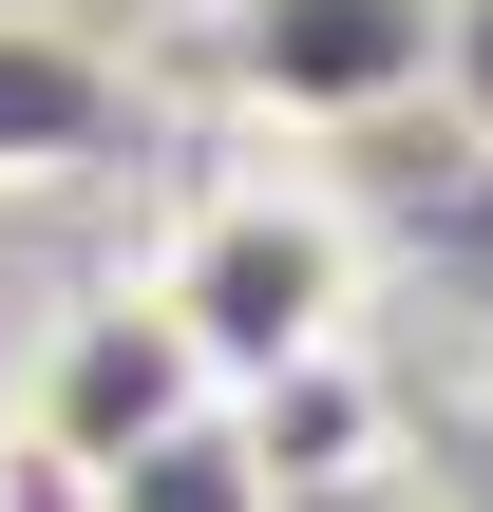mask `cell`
<instances>
[{
  "label": "cell",
  "instance_id": "1",
  "mask_svg": "<svg viewBox=\"0 0 493 512\" xmlns=\"http://www.w3.org/2000/svg\"><path fill=\"white\" fill-rule=\"evenodd\" d=\"M361 285H380V247H361V209L323 171H209L171 209V247H152V304L209 342L228 399L285 380V361H323V342H361Z\"/></svg>",
  "mask_w": 493,
  "mask_h": 512
},
{
  "label": "cell",
  "instance_id": "2",
  "mask_svg": "<svg viewBox=\"0 0 493 512\" xmlns=\"http://www.w3.org/2000/svg\"><path fill=\"white\" fill-rule=\"evenodd\" d=\"M228 380H209V342L152 304V285H95V304H57L38 323V361H19V475H114V456H152L171 418H209Z\"/></svg>",
  "mask_w": 493,
  "mask_h": 512
},
{
  "label": "cell",
  "instance_id": "3",
  "mask_svg": "<svg viewBox=\"0 0 493 512\" xmlns=\"http://www.w3.org/2000/svg\"><path fill=\"white\" fill-rule=\"evenodd\" d=\"M209 76L266 133H380L437 95V0H209Z\"/></svg>",
  "mask_w": 493,
  "mask_h": 512
},
{
  "label": "cell",
  "instance_id": "4",
  "mask_svg": "<svg viewBox=\"0 0 493 512\" xmlns=\"http://www.w3.org/2000/svg\"><path fill=\"white\" fill-rule=\"evenodd\" d=\"M133 133H152V95H133L76 19L0 0V190H76V171H114Z\"/></svg>",
  "mask_w": 493,
  "mask_h": 512
},
{
  "label": "cell",
  "instance_id": "5",
  "mask_svg": "<svg viewBox=\"0 0 493 512\" xmlns=\"http://www.w3.org/2000/svg\"><path fill=\"white\" fill-rule=\"evenodd\" d=\"M228 418H247V456H266V494H285V512L380 494V475H399V399H380V361H361V342H323V361L247 380Z\"/></svg>",
  "mask_w": 493,
  "mask_h": 512
},
{
  "label": "cell",
  "instance_id": "6",
  "mask_svg": "<svg viewBox=\"0 0 493 512\" xmlns=\"http://www.w3.org/2000/svg\"><path fill=\"white\" fill-rule=\"evenodd\" d=\"M76 512H285V494H266V456H247V418L209 399V418H171L152 456H114V475H95Z\"/></svg>",
  "mask_w": 493,
  "mask_h": 512
},
{
  "label": "cell",
  "instance_id": "7",
  "mask_svg": "<svg viewBox=\"0 0 493 512\" xmlns=\"http://www.w3.org/2000/svg\"><path fill=\"white\" fill-rule=\"evenodd\" d=\"M437 95H456V133L493 152V0H437Z\"/></svg>",
  "mask_w": 493,
  "mask_h": 512
},
{
  "label": "cell",
  "instance_id": "8",
  "mask_svg": "<svg viewBox=\"0 0 493 512\" xmlns=\"http://www.w3.org/2000/svg\"><path fill=\"white\" fill-rule=\"evenodd\" d=\"M456 512H493V456H475V494H456Z\"/></svg>",
  "mask_w": 493,
  "mask_h": 512
},
{
  "label": "cell",
  "instance_id": "9",
  "mask_svg": "<svg viewBox=\"0 0 493 512\" xmlns=\"http://www.w3.org/2000/svg\"><path fill=\"white\" fill-rule=\"evenodd\" d=\"M0 475H19V456H0ZM0 512H19V494H0Z\"/></svg>",
  "mask_w": 493,
  "mask_h": 512
}]
</instances>
